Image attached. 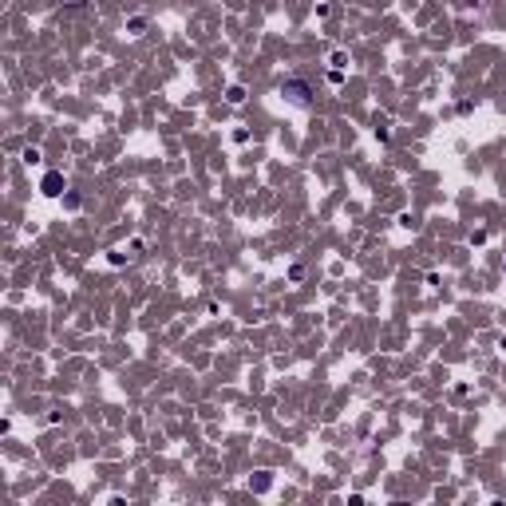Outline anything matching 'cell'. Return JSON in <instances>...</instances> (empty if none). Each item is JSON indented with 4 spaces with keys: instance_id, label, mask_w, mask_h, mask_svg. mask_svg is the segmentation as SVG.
I'll list each match as a JSON object with an SVG mask.
<instances>
[{
    "instance_id": "obj_1",
    "label": "cell",
    "mask_w": 506,
    "mask_h": 506,
    "mask_svg": "<svg viewBox=\"0 0 506 506\" xmlns=\"http://www.w3.org/2000/svg\"><path fill=\"white\" fill-rule=\"evenodd\" d=\"M281 95L289 103H297V107H309V83H305V79H285Z\"/></svg>"
},
{
    "instance_id": "obj_2",
    "label": "cell",
    "mask_w": 506,
    "mask_h": 506,
    "mask_svg": "<svg viewBox=\"0 0 506 506\" xmlns=\"http://www.w3.org/2000/svg\"><path fill=\"white\" fill-rule=\"evenodd\" d=\"M44 194H48V198L63 194V178H60V174H48V178H44Z\"/></svg>"
},
{
    "instance_id": "obj_3",
    "label": "cell",
    "mask_w": 506,
    "mask_h": 506,
    "mask_svg": "<svg viewBox=\"0 0 506 506\" xmlns=\"http://www.w3.org/2000/svg\"><path fill=\"white\" fill-rule=\"evenodd\" d=\"M225 99H229L234 107H238V103H245V87H241V83H234V87L225 91Z\"/></svg>"
},
{
    "instance_id": "obj_4",
    "label": "cell",
    "mask_w": 506,
    "mask_h": 506,
    "mask_svg": "<svg viewBox=\"0 0 506 506\" xmlns=\"http://www.w3.org/2000/svg\"><path fill=\"white\" fill-rule=\"evenodd\" d=\"M24 163L36 166V163H40V150H32V147H28V150H24Z\"/></svg>"
}]
</instances>
